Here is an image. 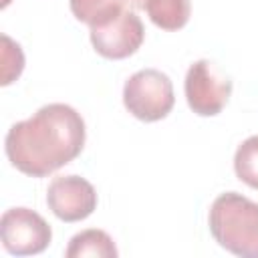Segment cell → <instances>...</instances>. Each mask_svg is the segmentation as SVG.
Instances as JSON below:
<instances>
[{"label": "cell", "instance_id": "cell-10", "mask_svg": "<svg viewBox=\"0 0 258 258\" xmlns=\"http://www.w3.org/2000/svg\"><path fill=\"white\" fill-rule=\"evenodd\" d=\"M69 4L77 20L89 26H99L119 16L125 10L127 0H71Z\"/></svg>", "mask_w": 258, "mask_h": 258}, {"label": "cell", "instance_id": "cell-11", "mask_svg": "<svg viewBox=\"0 0 258 258\" xmlns=\"http://www.w3.org/2000/svg\"><path fill=\"white\" fill-rule=\"evenodd\" d=\"M234 171L240 181L258 189V135L242 141L234 155Z\"/></svg>", "mask_w": 258, "mask_h": 258}, {"label": "cell", "instance_id": "cell-9", "mask_svg": "<svg viewBox=\"0 0 258 258\" xmlns=\"http://www.w3.org/2000/svg\"><path fill=\"white\" fill-rule=\"evenodd\" d=\"M67 258H83V256H99V258H115L117 248L111 236L103 230L91 228L75 234L64 252Z\"/></svg>", "mask_w": 258, "mask_h": 258}, {"label": "cell", "instance_id": "cell-3", "mask_svg": "<svg viewBox=\"0 0 258 258\" xmlns=\"http://www.w3.org/2000/svg\"><path fill=\"white\" fill-rule=\"evenodd\" d=\"M173 85L157 69H143L131 75L123 87V105L141 121H159L173 109Z\"/></svg>", "mask_w": 258, "mask_h": 258}, {"label": "cell", "instance_id": "cell-6", "mask_svg": "<svg viewBox=\"0 0 258 258\" xmlns=\"http://www.w3.org/2000/svg\"><path fill=\"white\" fill-rule=\"evenodd\" d=\"M143 38L145 28L141 18L127 8L113 20L99 26H91V44L105 58L131 56L133 52H137Z\"/></svg>", "mask_w": 258, "mask_h": 258}, {"label": "cell", "instance_id": "cell-8", "mask_svg": "<svg viewBox=\"0 0 258 258\" xmlns=\"http://www.w3.org/2000/svg\"><path fill=\"white\" fill-rule=\"evenodd\" d=\"M137 10H145L149 20L163 30H177L187 24L191 2L189 0H127Z\"/></svg>", "mask_w": 258, "mask_h": 258}, {"label": "cell", "instance_id": "cell-4", "mask_svg": "<svg viewBox=\"0 0 258 258\" xmlns=\"http://www.w3.org/2000/svg\"><path fill=\"white\" fill-rule=\"evenodd\" d=\"M183 89L187 105L196 115L214 117L226 107L232 95V81L212 60L202 58L187 69Z\"/></svg>", "mask_w": 258, "mask_h": 258}, {"label": "cell", "instance_id": "cell-7", "mask_svg": "<svg viewBox=\"0 0 258 258\" xmlns=\"http://www.w3.org/2000/svg\"><path fill=\"white\" fill-rule=\"evenodd\" d=\"M50 212L62 222H81L97 208V191L81 175H58L46 189Z\"/></svg>", "mask_w": 258, "mask_h": 258}, {"label": "cell", "instance_id": "cell-2", "mask_svg": "<svg viewBox=\"0 0 258 258\" xmlns=\"http://www.w3.org/2000/svg\"><path fill=\"white\" fill-rule=\"evenodd\" d=\"M210 232L228 252L258 258V204L236 191L218 196L210 208Z\"/></svg>", "mask_w": 258, "mask_h": 258}, {"label": "cell", "instance_id": "cell-5", "mask_svg": "<svg viewBox=\"0 0 258 258\" xmlns=\"http://www.w3.org/2000/svg\"><path fill=\"white\" fill-rule=\"evenodd\" d=\"M0 238L6 252L30 256L42 252L52 238L46 220L28 208H10L0 218Z\"/></svg>", "mask_w": 258, "mask_h": 258}, {"label": "cell", "instance_id": "cell-1", "mask_svg": "<svg viewBox=\"0 0 258 258\" xmlns=\"http://www.w3.org/2000/svg\"><path fill=\"white\" fill-rule=\"evenodd\" d=\"M85 135V121L77 109L64 103H48L8 129L4 149L18 171L44 177L83 151Z\"/></svg>", "mask_w": 258, "mask_h": 258}, {"label": "cell", "instance_id": "cell-12", "mask_svg": "<svg viewBox=\"0 0 258 258\" xmlns=\"http://www.w3.org/2000/svg\"><path fill=\"white\" fill-rule=\"evenodd\" d=\"M24 69V54L18 42L2 34V85H10Z\"/></svg>", "mask_w": 258, "mask_h": 258}]
</instances>
